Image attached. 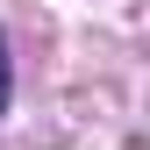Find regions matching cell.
Returning a JSON list of instances; mask_svg holds the SVG:
<instances>
[{"label": "cell", "instance_id": "1", "mask_svg": "<svg viewBox=\"0 0 150 150\" xmlns=\"http://www.w3.org/2000/svg\"><path fill=\"white\" fill-rule=\"evenodd\" d=\"M7 86H14V71H7V36H0V115H7Z\"/></svg>", "mask_w": 150, "mask_h": 150}]
</instances>
